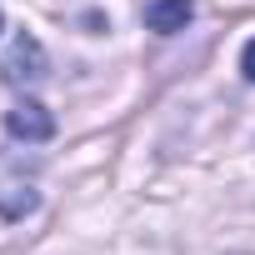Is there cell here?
Instances as JSON below:
<instances>
[{
  "mask_svg": "<svg viewBox=\"0 0 255 255\" xmlns=\"http://www.w3.org/2000/svg\"><path fill=\"white\" fill-rule=\"evenodd\" d=\"M0 75H5V85H40L45 75H50V55H45V45L35 40V35H15L10 40V55L0 60Z\"/></svg>",
  "mask_w": 255,
  "mask_h": 255,
  "instance_id": "obj_1",
  "label": "cell"
},
{
  "mask_svg": "<svg viewBox=\"0 0 255 255\" xmlns=\"http://www.w3.org/2000/svg\"><path fill=\"white\" fill-rule=\"evenodd\" d=\"M5 130L15 135V140H25V145H40V140H50L55 135V115L40 105V100H15L10 110H5Z\"/></svg>",
  "mask_w": 255,
  "mask_h": 255,
  "instance_id": "obj_2",
  "label": "cell"
},
{
  "mask_svg": "<svg viewBox=\"0 0 255 255\" xmlns=\"http://www.w3.org/2000/svg\"><path fill=\"white\" fill-rule=\"evenodd\" d=\"M195 20V0H150L145 5V25L155 35H175Z\"/></svg>",
  "mask_w": 255,
  "mask_h": 255,
  "instance_id": "obj_3",
  "label": "cell"
},
{
  "mask_svg": "<svg viewBox=\"0 0 255 255\" xmlns=\"http://www.w3.org/2000/svg\"><path fill=\"white\" fill-rule=\"evenodd\" d=\"M40 205V195L30 190V185H5V190H0V215H5V220H20V215H30Z\"/></svg>",
  "mask_w": 255,
  "mask_h": 255,
  "instance_id": "obj_4",
  "label": "cell"
},
{
  "mask_svg": "<svg viewBox=\"0 0 255 255\" xmlns=\"http://www.w3.org/2000/svg\"><path fill=\"white\" fill-rule=\"evenodd\" d=\"M240 75L255 85V40H245V50H240Z\"/></svg>",
  "mask_w": 255,
  "mask_h": 255,
  "instance_id": "obj_5",
  "label": "cell"
},
{
  "mask_svg": "<svg viewBox=\"0 0 255 255\" xmlns=\"http://www.w3.org/2000/svg\"><path fill=\"white\" fill-rule=\"evenodd\" d=\"M0 30H5V15H0Z\"/></svg>",
  "mask_w": 255,
  "mask_h": 255,
  "instance_id": "obj_6",
  "label": "cell"
}]
</instances>
